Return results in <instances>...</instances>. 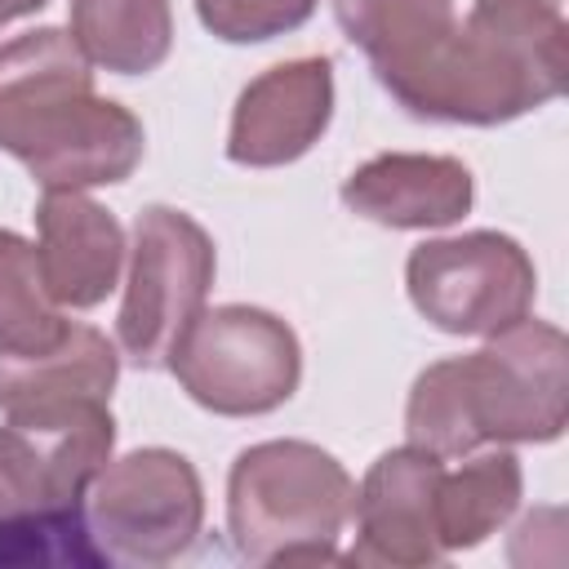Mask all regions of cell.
<instances>
[{"mask_svg": "<svg viewBox=\"0 0 569 569\" xmlns=\"http://www.w3.org/2000/svg\"><path fill=\"white\" fill-rule=\"evenodd\" d=\"M0 151L44 191L124 182L142 151V120L93 93V62L67 27H36L0 44Z\"/></svg>", "mask_w": 569, "mask_h": 569, "instance_id": "cell-1", "label": "cell"}, {"mask_svg": "<svg viewBox=\"0 0 569 569\" xmlns=\"http://www.w3.org/2000/svg\"><path fill=\"white\" fill-rule=\"evenodd\" d=\"M569 422V342L547 320H516L471 356L427 365L405 405L409 445L467 458L485 445H551Z\"/></svg>", "mask_w": 569, "mask_h": 569, "instance_id": "cell-2", "label": "cell"}, {"mask_svg": "<svg viewBox=\"0 0 569 569\" xmlns=\"http://www.w3.org/2000/svg\"><path fill=\"white\" fill-rule=\"evenodd\" d=\"M569 27L560 4L476 0L467 18L387 93L418 120L507 124L565 93Z\"/></svg>", "mask_w": 569, "mask_h": 569, "instance_id": "cell-3", "label": "cell"}, {"mask_svg": "<svg viewBox=\"0 0 569 569\" xmlns=\"http://www.w3.org/2000/svg\"><path fill=\"white\" fill-rule=\"evenodd\" d=\"M356 507L347 467L311 440H262L227 476V529L253 565L338 560L333 542Z\"/></svg>", "mask_w": 569, "mask_h": 569, "instance_id": "cell-4", "label": "cell"}, {"mask_svg": "<svg viewBox=\"0 0 569 569\" xmlns=\"http://www.w3.org/2000/svg\"><path fill=\"white\" fill-rule=\"evenodd\" d=\"M178 387L209 413L258 418L280 409L302 382L298 333L267 307H204L169 351Z\"/></svg>", "mask_w": 569, "mask_h": 569, "instance_id": "cell-5", "label": "cell"}, {"mask_svg": "<svg viewBox=\"0 0 569 569\" xmlns=\"http://www.w3.org/2000/svg\"><path fill=\"white\" fill-rule=\"evenodd\" d=\"M213 271L218 253L209 231L173 204H147L133 222L129 280L116 316L120 356L138 369H164L173 342L204 311Z\"/></svg>", "mask_w": 569, "mask_h": 569, "instance_id": "cell-6", "label": "cell"}, {"mask_svg": "<svg viewBox=\"0 0 569 569\" xmlns=\"http://www.w3.org/2000/svg\"><path fill=\"white\" fill-rule=\"evenodd\" d=\"M84 525L102 560L169 565L204 525V489L196 467L164 445L107 458L84 493Z\"/></svg>", "mask_w": 569, "mask_h": 569, "instance_id": "cell-7", "label": "cell"}, {"mask_svg": "<svg viewBox=\"0 0 569 569\" xmlns=\"http://www.w3.org/2000/svg\"><path fill=\"white\" fill-rule=\"evenodd\" d=\"M405 284L418 316L453 338H489L525 320L538 298L533 258L502 231H462L413 244Z\"/></svg>", "mask_w": 569, "mask_h": 569, "instance_id": "cell-8", "label": "cell"}, {"mask_svg": "<svg viewBox=\"0 0 569 569\" xmlns=\"http://www.w3.org/2000/svg\"><path fill=\"white\" fill-rule=\"evenodd\" d=\"M120 378V356L93 325L67 329V338L36 356H0V413L31 436H58L107 409Z\"/></svg>", "mask_w": 569, "mask_h": 569, "instance_id": "cell-9", "label": "cell"}, {"mask_svg": "<svg viewBox=\"0 0 569 569\" xmlns=\"http://www.w3.org/2000/svg\"><path fill=\"white\" fill-rule=\"evenodd\" d=\"M333 120V62L289 58L253 76L231 111L227 160L244 169H280L302 160Z\"/></svg>", "mask_w": 569, "mask_h": 569, "instance_id": "cell-10", "label": "cell"}, {"mask_svg": "<svg viewBox=\"0 0 569 569\" xmlns=\"http://www.w3.org/2000/svg\"><path fill=\"white\" fill-rule=\"evenodd\" d=\"M445 458L405 445L387 449L356 489V547L347 551L351 565H391V569H422L445 560L436 538V485Z\"/></svg>", "mask_w": 569, "mask_h": 569, "instance_id": "cell-11", "label": "cell"}, {"mask_svg": "<svg viewBox=\"0 0 569 569\" xmlns=\"http://www.w3.org/2000/svg\"><path fill=\"white\" fill-rule=\"evenodd\" d=\"M36 262L49 298L71 311L107 302L124 267V227L84 191H44L36 209Z\"/></svg>", "mask_w": 569, "mask_h": 569, "instance_id": "cell-12", "label": "cell"}, {"mask_svg": "<svg viewBox=\"0 0 569 569\" xmlns=\"http://www.w3.org/2000/svg\"><path fill=\"white\" fill-rule=\"evenodd\" d=\"M476 178L458 156L431 151H387L365 160L342 182V204L391 231H431L453 227L471 213Z\"/></svg>", "mask_w": 569, "mask_h": 569, "instance_id": "cell-13", "label": "cell"}, {"mask_svg": "<svg viewBox=\"0 0 569 569\" xmlns=\"http://www.w3.org/2000/svg\"><path fill=\"white\" fill-rule=\"evenodd\" d=\"M333 18L382 89L409 76L458 22L453 0H333Z\"/></svg>", "mask_w": 569, "mask_h": 569, "instance_id": "cell-14", "label": "cell"}, {"mask_svg": "<svg viewBox=\"0 0 569 569\" xmlns=\"http://www.w3.org/2000/svg\"><path fill=\"white\" fill-rule=\"evenodd\" d=\"M525 471L520 458L502 445H489L485 453L467 458L462 467H445L436 485V538L440 551H471L489 533H498L511 511L520 507Z\"/></svg>", "mask_w": 569, "mask_h": 569, "instance_id": "cell-15", "label": "cell"}, {"mask_svg": "<svg viewBox=\"0 0 569 569\" xmlns=\"http://www.w3.org/2000/svg\"><path fill=\"white\" fill-rule=\"evenodd\" d=\"M84 58L111 76H147L173 49L169 0H71V27Z\"/></svg>", "mask_w": 569, "mask_h": 569, "instance_id": "cell-16", "label": "cell"}, {"mask_svg": "<svg viewBox=\"0 0 569 569\" xmlns=\"http://www.w3.org/2000/svg\"><path fill=\"white\" fill-rule=\"evenodd\" d=\"M71 320L49 298L36 244L0 227V356H36L67 338Z\"/></svg>", "mask_w": 569, "mask_h": 569, "instance_id": "cell-17", "label": "cell"}, {"mask_svg": "<svg viewBox=\"0 0 569 569\" xmlns=\"http://www.w3.org/2000/svg\"><path fill=\"white\" fill-rule=\"evenodd\" d=\"M31 511H84V507H67L58 498L53 458L31 431L0 427V525Z\"/></svg>", "mask_w": 569, "mask_h": 569, "instance_id": "cell-18", "label": "cell"}, {"mask_svg": "<svg viewBox=\"0 0 569 569\" xmlns=\"http://www.w3.org/2000/svg\"><path fill=\"white\" fill-rule=\"evenodd\" d=\"M320 0H196V18L227 44H262L298 31Z\"/></svg>", "mask_w": 569, "mask_h": 569, "instance_id": "cell-19", "label": "cell"}, {"mask_svg": "<svg viewBox=\"0 0 569 569\" xmlns=\"http://www.w3.org/2000/svg\"><path fill=\"white\" fill-rule=\"evenodd\" d=\"M49 0H0V27H9L13 18H27L36 9H44Z\"/></svg>", "mask_w": 569, "mask_h": 569, "instance_id": "cell-20", "label": "cell"}, {"mask_svg": "<svg viewBox=\"0 0 569 569\" xmlns=\"http://www.w3.org/2000/svg\"><path fill=\"white\" fill-rule=\"evenodd\" d=\"M538 4H560V0H538Z\"/></svg>", "mask_w": 569, "mask_h": 569, "instance_id": "cell-21", "label": "cell"}]
</instances>
